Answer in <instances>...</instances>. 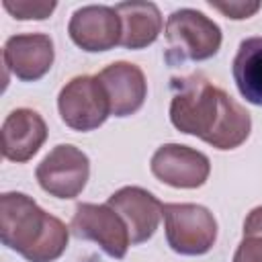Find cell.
<instances>
[{
	"instance_id": "8",
	"label": "cell",
	"mask_w": 262,
	"mask_h": 262,
	"mask_svg": "<svg viewBox=\"0 0 262 262\" xmlns=\"http://www.w3.org/2000/svg\"><path fill=\"white\" fill-rule=\"evenodd\" d=\"M151 174L174 188H196L209 178V158L192 147L166 143L151 156Z\"/></svg>"
},
{
	"instance_id": "18",
	"label": "cell",
	"mask_w": 262,
	"mask_h": 262,
	"mask_svg": "<svg viewBox=\"0 0 262 262\" xmlns=\"http://www.w3.org/2000/svg\"><path fill=\"white\" fill-rule=\"evenodd\" d=\"M209 6L223 12L227 18L242 20V18H248L254 12H258L260 2H209Z\"/></svg>"
},
{
	"instance_id": "14",
	"label": "cell",
	"mask_w": 262,
	"mask_h": 262,
	"mask_svg": "<svg viewBox=\"0 0 262 262\" xmlns=\"http://www.w3.org/2000/svg\"><path fill=\"white\" fill-rule=\"evenodd\" d=\"M121 18V45L143 49L151 45L162 31V14L154 2H121L115 6Z\"/></svg>"
},
{
	"instance_id": "6",
	"label": "cell",
	"mask_w": 262,
	"mask_h": 262,
	"mask_svg": "<svg viewBox=\"0 0 262 262\" xmlns=\"http://www.w3.org/2000/svg\"><path fill=\"white\" fill-rule=\"evenodd\" d=\"M35 174L41 188L51 196L74 199L84 190L88 182L90 162L84 151L70 143H63L53 147L43 158Z\"/></svg>"
},
{
	"instance_id": "9",
	"label": "cell",
	"mask_w": 262,
	"mask_h": 262,
	"mask_svg": "<svg viewBox=\"0 0 262 262\" xmlns=\"http://www.w3.org/2000/svg\"><path fill=\"white\" fill-rule=\"evenodd\" d=\"M68 33L84 51H108L121 43V18L111 6H82L72 14Z\"/></svg>"
},
{
	"instance_id": "17",
	"label": "cell",
	"mask_w": 262,
	"mask_h": 262,
	"mask_svg": "<svg viewBox=\"0 0 262 262\" xmlns=\"http://www.w3.org/2000/svg\"><path fill=\"white\" fill-rule=\"evenodd\" d=\"M233 262H262V235H244L242 244L233 254Z\"/></svg>"
},
{
	"instance_id": "4",
	"label": "cell",
	"mask_w": 262,
	"mask_h": 262,
	"mask_svg": "<svg viewBox=\"0 0 262 262\" xmlns=\"http://www.w3.org/2000/svg\"><path fill=\"white\" fill-rule=\"evenodd\" d=\"M168 246L182 256L207 254L217 239L213 213L192 203H168L162 207Z\"/></svg>"
},
{
	"instance_id": "11",
	"label": "cell",
	"mask_w": 262,
	"mask_h": 262,
	"mask_svg": "<svg viewBox=\"0 0 262 262\" xmlns=\"http://www.w3.org/2000/svg\"><path fill=\"white\" fill-rule=\"evenodd\" d=\"M4 66L23 82L43 78L53 63V41L43 33L14 35L2 49Z\"/></svg>"
},
{
	"instance_id": "12",
	"label": "cell",
	"mask_w": 262,
	"mask_h": 262,
	"mask_svg": "<svg viewBox=\"0 0 262 262\" xmlns=\"http://www.w3.org/2000/svg\"><path fill=\"white\" fill-rule=\"evenodd\" d=\"M98 80L106 90L111 115L127 117L141 108L147 94V84L143 72L135 63L115 61L98 74Z\"/></svg>"
},
{
	"instance_id": "1",
	"label": "cell",
	"mask_w": 262,
	"mask_h": 262,
	"mask_svg": "<svg viewBox=\"0 0 262 262\" xmlns=\"http://www.w3.org/2000/svg\"><path fill=\"white\" fill-rule=\"evenodd\" d=\"M172 92L170 121L180 133L194 135L217 149H233L248 139L250 113L205 76L174 78Z\"/></svg>"
},
{
	"instance_id": "10",
	"label": "cell",
	"mask_w": 262,
	"mask_h": 262,
	"mask_svg": "<svg viewBox=\"0 0 262 262\" xmlns=\"http://www.w3.org/2000/svg\"><path fill=\"white\" fill-rule=\"evenodd\" d=\"M106 205L115 209L125 221L131 244L147 242L156 233L164 207L151 192L139 186H125L117 190L108 196Z\"/></svg>"
},
{
	"instance_id": "13",
	"label": "cell",
	"mask_w": 262,
	"mask_h": 262,
	"mask_svg": "<svg viewBox=\"0 0 262 262\" xmlns=\"http://www.w3.org/2000/svg\"><path fill=\"white\" fill-rule=\"evenodd\" d=\"M47 139V125L31 108L12 111L2 125V154L10 162H29Z\"/></svg>"
},
{
	"instance_id": "2",
	"label": "cell",
	"mask_w": 262,
	"mask_h": 262,
	"mask_svg": "<svg viewBox=\"0 0 262 262\" xmlns=\"http://www.w3.org/2000/svg\"><path fill=\"white\" fill-rule=\"evenodd\" d=\"M68 227L23 192L0 196L2 244L29 262H53L68 246Z\"/></svg>"
},
{
	"instance_id": "7",
	"label": "cell",
	"mask_w": 262,
	"mask_h": 262,
	"mask_svg": "<svg viewBox=\"0 0 262 262\" xmlns=\"http://www.w3.org/2000/svg\"><path fill=\"white\" fill-rule=\"evenodd\" d=\"M70 229L80 239L96 242L111 258H123L131 242L125 221L108 205L80 203L72 217Z\"/></svg>"
},
{
	"instance_id": "16",
	"label": "cell",
	"mask_w": 262,
	"mask_h": 262,
	"mask_svg": "<svg viewBox=\"0 0 262 262\" xmlns=\"http://www.w3.org/2000/svg\"><path fill=\"white\" fill-rule=\"evenodd\" d=\"M4 8L14 18H20V20H29V18L43 20L53 12L55 2H10V0H4Z\"/></svg>"
},
{
	"instance_id": "5",
	"label": "cell",
	"mask_w": 262,
	"mask_h": 262,
	"mask_svg": "<svg viewBox=\"0 0 262 262\" xmlns=\"http://www.w3.org/2000/svg\"><path fill=\"white\" fill-rule=\"evenodd\" d=\"M61 121L74 131H92L111 115V102L98 76H78L70 80L57 98Z\"/></svg>"
},
{
	"instance_id": "19",
	"label": "cell",
	"mask_w": 262,
	"mask_h": 262,
	"mask_svg": "<svg viewBox=\"0 0 262 262\" xmlns=\"http://www.w3.org/2000/svg\"><path fill=\"white\" fill-rule=\"evenodd\" d=\"M252 233L262 235V207L252 209L244 221V235H252Z\"/></svg>"
},
{
	"instance_id": "20",
	"label": "cell",
	"mask_w": 262,
	"mask_h": 262,
	"mask_svg": "<svg viewBox=\"0 0 262 262\" xmlns=\"http://www.w3.org/2000/svg\"><path fill=\"white\" fill-rule=\"evenodd\" d=\"M86 262H96V258H88V260H86Z\"/></svg>"
},
{
	"instance_id": "15",
	"label": "cell",
	"mask_w": 262,
	"mask_h": 262,
	"mask_svg": "<svg viewBox=\"0 0 262 262\" xmlns=\"http://www.w3.org/2000/svg\"><path fill=\"white\" fill-rule=\"evenodd\" d=\"M233 80L248 102L262 106V37H250L239 43L233 57Z\"/></svg>"
},
{
	"instance_id": "3",
	"label": "cell",
	"mask_w": 262,
	"mask_h": 262,
	"mask_svg": "<svg viewBox=\"0 0 262 262\" xmlns=\"http://www.w3.org/2000/svg\"><path fill=\"white\" fill-rule=\"evenodd\" d=\"M168 63L203 61L213 57L221 47V29L203 12L192 8L174 10L166 23Z\"/></svg>"
}]
</instances>
